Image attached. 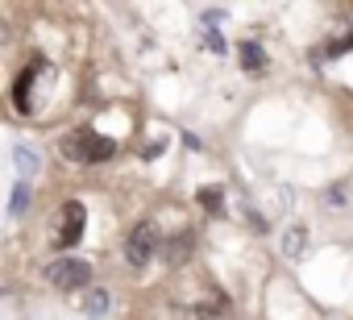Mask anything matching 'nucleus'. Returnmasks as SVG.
Wrapping results in <instances>:
<instances>
[{
  "instance_id": "nucleus-1",
  "label": "nucleus",
  "mask_w": 353,
  "mask_h": 320,
  "mask_svg": "<svg viewBox=\"0 0 353 320\" xmlns=\"http://www.w3.org/2000/svg\"><path fill=\"white\" fill-rule=\"evenodd\" d=\"M59 154L67 158V163L96 167V163H104V158L117 154V141H112V137H100V133H92V129H71V133L59 137Z\"/></svg>"
},
{
  "instance_id": "nucleus-2",
  "label": "nucleus",
  "mask_w": 353,
  "mask_h": 320,
  "mask_svg": "<svg viewBox=\"0 0 353 320\" xmlns=\"http://www.w3.org/2000/svg\"><path fill=\"white\" fill-rule=\"evenodd\" d=\"M46 279L59 287V291H79V287H88V279H92V262L88 258H71V254H63V258H54L50 262V270H46Z\"/></svg>"
},
{
  "instance_id": "nucleus-3",
  "label": "nucleus",
  "mask_w": 353,
  "mask_h": 320,
  "mask_svg": "<svg viewBox=\"0 0 353 320\" xmlns=\"http://www.w3.org/2000/svg\"><path fill=\"white\" fill-rule=\"evenodd\" d=\"M154 246H158V233H154V225H150V221H137V225L129 229V237H125V262L141 270V266L154 258Z\"/></svg>"
},
{
  "instance_id": "nucleus-4",
  "label": "nucleus",
  "mask_w": 353,
  "mask_h": 320,
  "mask_svg": "<svg viewBox=\"0 0 353 320\" xmlns=\"http://www.w3.org/2000/svg\"><path fill=\"white\" fill-rule=\"evenodd\" d=\"M83 221H88L83 204H79V200H67L63 212H59V246H63V250H71V246L83 237Z\"/></svg>"
},
{
  "instance_id": "nucleus-5",
  "label": "nucleus",
  "mask_w": 353,
  "mask_h": 320,
  "mask_svg": "<svg viewBox=\"0 0 353 320\" xmlns=\"http://www.w3.org/2000/svg\"><path fill=\"white\" fill-rule=\"evenodd\" d=\"M42 71V63H34V67H26V75L17 79V88H13V104H17V112H34V100H30V92H34V75Z\"/></svg>"
},
{
  "instance_id": "nucleus-6",
  "label": "nucleus",
  "mask_w": 353,
  "mask_h": 320,
  "mask_svg": "<svg viewBox=\"0 0 353 320\" xmlns=\"http://www.w3.org/2000/svg\"><path fill=\"white\" fill-rule=\"evenodd\" d=\"M13 158H17V171H21V183H26L30 175H38V167H42V163H38V154H34L30 146H17V150H13Z\"/></svg>"
},
{
  "instance_id": "nucleus-7",
  "label": "nucleus",
  "mask_w": 353,
  "mask_h": 320,
  "mask_svg": "<svg viewBox=\"0 0 353 320\" xmlns=\"http://www.w3.org/2000/svg\"><path fill=\"white\" fill-rule=\"evenodd\" d=\"M241 59H245V71H254V75L262 71V50H258L254 42H245V46H241Z\"/></svg>"
},
{
  "instance_id": "nucleus-8",
  "label": "nucleus",
  "mask_w": 353,
  "mask_h": 320,
  "mask_svg": "<svg viewBox=\"0 0 353 320\" xmlns=\"http://www.w3.org/2000/svg\"><path fill=\"white\" fill-rule=\"evenodd\" d=\"M26 204H30V188H26V183H17V188H13V200H9V212H13V217H21V212H26Z\"/></svg>"
},
{
  "instance_id": "nucleus-9",
  "label": "nucleus",
  "mask_w": 353,
  "mask_h": 320,
  "mask_svg": "<svg viewBox=\"0 0 353 320\" xmlns=\"http://www.w3.org/2000/svg\"><path fill=\"white\" fill-rule=\"evenodd\" d=\"M221 196H225L221 188H204V192H200V204H204L208 212H221V208H225V204H221Z\"/></svg>"
},
{
  "instance_id": "nucleus-10",
  "label": "nucleus",
  "mask_w": 353,
  "mask_h": 320,
  "mask_svg": "<svg viewBox=\"0 0 353 320\" xmlns=\"http://www.w3.org/2000/svg\"><path fill=\"white\" fill-rule=\"evenodd\" d=\"M83 312H88V316H104V312H108V295H104V291H92V299L83 303Z\"/></svg>"
},
{
  "instance_id": "nucleus-11",
  "label": "nucleus",
  "mask_w": 353,
  "mask_h": 320,
  "mask_svg": "<svg viewBox=\"0 0 353 320\" xmlns=\"http://www.w3.org/2000/svg\"><path fill=\"white\" fill-rule=\"evenodd\" d=\"M295 250H303V229H299V233H291V237H287V254H295Z\"/></svg>"
}]
</instances>
